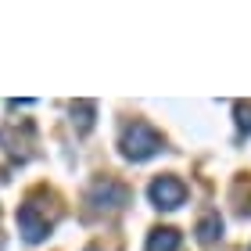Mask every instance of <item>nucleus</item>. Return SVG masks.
<instances>
[{
    "label": "nucleus",
    "instance_id": "nucleus-7",
    "mask_svg": "<svg viewBox=\"0 0 251 251\" xmlns=\"http://www.w3.org/2000/svg\"><path fill=\"white\" fill-rule=\"evenodd\" d=\"M94 111H97V104L94 100H79V104L72 108V115H79V129H90V126H94Z\"/></svg>",
    "mask_w": 251,
    "mask_h": 251
},
{
    "label": "nucleus",
    "instance_id": "nucleus-8",
    "mask_svg": "<svg viewBox=\"0 0 251 251\" xmlns=\"http://www.w3.org/2000/svg\"><path fill=\"white\" fill-rule=\"evenodd\" d=\"M237 122H241V129L251 133V104H237Z\"/></svg>",
    "mask_w": 251,
    "mask_h": 251
},
{
    "label": "nucleus",
    "instance_id": "nucleus-4",
    "mask_svg": "<svg viewBox=\"0 0 251 251\" xmlns=\"http://www.w3.org/2000/svg\"><path fill=\"white\" fill-rule=\"evenodd\" d=\"M90 201H94L97 208H122V204L129 201V190L122 183H115V179H100V183H94V190H90Z\"/></svg>",
    "mask_w": 251,
    "mask_h": 251
},
{
    "label": "nucleus",
    "instance_id": "nucleus-3",
    "mask_svg": "<svg viewBox=\"0 0 251 251\" xmlns=\"http://www.w3.org/2000/svg\"><path fill=\"white\" fill-rule=\"evenodd\" d=\"M18 230H22V237H25L29 244H40L43 237L50 233V223L36 212V204H22L18 208Z\"/></svg>",
    "mask_w": 251,
    "mask_h": 251
},
{
    "label": "nucleus",
    "instance_id": "nucleus-2",
    "mask_svg": "<svg viewBox=\"0 0 251 251\" xmlns=\"http://www.w3.org/2000/svg\"><path fill=\"white\" fill-rule=\"evenodd\" d=\"M147 198H151L158 208L173 212L187 201V187H183V179H176V176H158L154 183L147 187Z\"/></svg>",
    "mask_w": 251,
    "mask_h": 251
},
{
    "label": "nucleus",
    "instance_id": "nucleus-6",
    "mask_svg": "<svg viewBox=\"0 0 251 251\" xmlns=\"http://www.w3.org/2000/svg\"><path fill=\"white\" fill-rule=\"evenodd\" d=\"M219 237H223V219H219V215H204V219L198 223V241L201 244H212V241H219Z\"/></svg>",
    "mask_w": 251,
    "mask_h": 251
},
{
    "label": "nucleus",
    "instance_id": "nucleus-5",
    "mask_svg": "<svg viewBox=\"0 0 251 251\" xmlns=\"http://www.w3.org/2000/svg\"><path fill=\"white\" fill-rule=\"evenodd\" d=\"M176 248H179L176 230H151V237H147V251H176Z\"/></svg>",
    "mask_w": 251,
    "mask_h": 251
},
{
    "label": "nucleus",
    "instance_id": "nucleus-1",
    "mask_svg": "<svg viewBox=\"0 0 251 251\" xmlns=\"http://www.w3.org/2000/svg\"><path fill=\"white\" fill-rule=\"evenodd\" d=\"M158 151H162V133H158L154 126L133 122L129 129L122 133V154L129 158V162H147V158H154Z\"/></svg>",
    "mask_w": 251,
    "mask_h": 251
}]
</instances>
